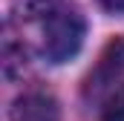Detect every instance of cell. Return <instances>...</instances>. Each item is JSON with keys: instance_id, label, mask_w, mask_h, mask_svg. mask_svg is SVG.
<instances>
[{"instance_id": "cell-1", "label": "cell", "mask_w": 124, "mask_h": 121, "mask_svg": "<svg viewBox=\"0 0 124 121\" xmlns=\"http://www.w3.org/2000/svg\"><path fill=\"white\" fill-rule=\"evenodd\" d=\"M26 17L38 26L40 55L49 63H66L81 52L87 23L75 6L63 0H26Z\"/></svg>"}, {"instance_id": "cell-2", "label": "cell", "mask_w": 124, "mask_h": 121, "mask_svg": "<svg viewBox=\"0 0 124 121\" xmlns=\"http://www.w3.org/2000/svg\"><path fill=\"white\" fill-rule=\"evenodd\" d=\"M58 118H61L58 101L40 90L20 95L12 107V121H58Z\"/></svg>"}, {"instance_id": "cell-3", "label": "cell", "mask_w": 124, "mask_h": 121, "mask_svg": "<svg viewBox=\"0 0 124 121\" xmlns=\"http://www.w3.org/2000/svg\"><path fill=\"white\" fill-rule=\"evenodd\" d=\"M121 75H124V38H118V40H113V43L104 49L98 66H95L93 75H90L87 90H90V92H98V90H104L107 84L118 81Z\"/></svg>"}, {"instance_id": "cell-4", "label": "cell", "mask_w": 124, "mask_h": 121, "mask_svg": "<svg viewBox=\"0 0 124 121\" xmlns=\"http://www.w3.org/2000/svg\"><path fill=\"white\" fill-rule=\"evenodd\" d=\"M101 121H124V87L113 90L101 107Z\"/></svg>"}, {"instance_id": "cell-5", "label": "cell", "mask_w": 124, "mask_h": 121, "mask_svg": "<svg viewBox=\"0 0 124 121\" xmlns=\"http://www.w3.org/2000/svg\"><path fill=\"white\" fill-rule=\"evenodd\" d=\"M101 6L107 12H116V15H124V0H101Z\"/></svg>"}]
</instances>
